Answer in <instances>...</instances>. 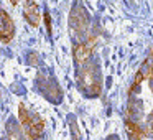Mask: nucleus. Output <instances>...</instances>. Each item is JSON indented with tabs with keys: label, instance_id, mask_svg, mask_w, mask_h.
Segmentation results:
<instances>
[{
	"label": "nucleus",
	"instance_id": "20e7f679",
	"mask_svg": "<svg viewBox=\"0 0 153 140\" xmlns=\"http://www.w3.org/2000/svg\"><path fill=\"white\" fill-rule=\"evenodd\" d=\"M96 43H97V38L92 36L91 40L77 43L76 46H74V61H76V64H86L87 61H89V58L92 56Z\"/></svg>",
	"mask_w": 153,
	"mask_h": 140
},
{
	"label": "nucleus",
	"instance_id": "7ed1b4c3",
	"mask_svg": "<svg viewBox=\"0 0 153 140\" xmlns=\"http://www.w3.org/2000/svg\"><path fill=\"white\" fill-rule=\"evenodd\" d=\"M15 36V23L10 15L0 7V43L8 45Z\"/></svg>",
	"mask_w": 153,
	"mask_h": 140
},
{
	"label": "nucleus",
	"instance_id": "39448f33",
	"mask_svg": "<svg viewBox=\"0 0 153 140\" xmlns=\"http://www.w3.org/2000/svg\"><path fill=\"white\" fill-rule=\"evenodd\" d=\"M23 17L28 22V25H31L33 28H36L40 25L41 13L36 0H23Z\"/></svg>",
	"mask_w": 153,
	"mask_h": 140
},
{
	"label": "nucleus",
	"instance_id": "f257e3e1",
	"mask_svg": "<svg viewBox=\"0 0 153 140\" xmlns=\"http://www.w3.org/2000/svg\"><path fill=\"white\" fill-rule=\"evenodd\" d=\"M18 120H20V127L28 140L41 139V135L45 132V120L41 119L40 114H36L30 107H27L25 102L18 104Z\"/></svg>",
	"mask_w": 153,
	"mask_h": 140
},
{
	"label": "nucleus",
	"instance_id": "423d86ee",
	"mask_svg": "<svg viewBox=\"0 0 153 140\" xmlns=\"http://www.w3.org/2000/svg\"><path fill=\"white\" fill-rule=\"evenodd\" d=\"M10 4L15 7V5H18V0H10Z\"/></svg>",
	"mask_w": 153,
	"mask_h": 140
},
{
	"label": "nucleus",
	"instance_id": "f03ea898",
	"mask_svg": "<svg viewBox=\"0 0 153 140\" xmlns=\"http://www.w3.org/2000/svg\"><path fill=\"white\" fill-rule=\"evenodd\" d=\"M79 89L86 92L87 96H96L100 92L99 74H97V71H94L92 64H87L79 73Z\"/></svg>",
	"mask_w": 153,
	"mask_h": 140
}]
</instances>
